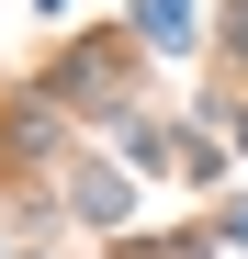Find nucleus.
<instances>
[{"label":"nucleus","instance_id":"1","mask_svg":"<svg viewBox=\"0 0 248 259\" xmlns=\"http://www.w3.org/2000/svg\"><path fill=\"white\" fill-rule=\"evenodd\" d=\"M147 34H158V46H181V34H192V12H181V0H147Z\"/></svg>","mask_w":248,"mask_h":259}]
</instances>
